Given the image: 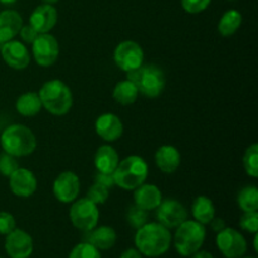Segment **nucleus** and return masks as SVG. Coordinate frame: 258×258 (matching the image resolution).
<instances>
[{
  "label": "nucleus",
  "mask_w": 258,
  "mask_h": 258,
  "mask_svg": "<svg viewBox=\"0 0 258 258\" xmlns=\"http://www.w3.org/2000/svg\"><path fill=\"white\" fill-rule=\"evenodd\" d=\"M95 183H98L110 189L115 185V178H113V174L100 173V171H97V174L95 176Z\"/></svg>",
  "instance_id": "nucleus-37"
},
{
  "label": "nucleus",
  "mask_w": 258,
  "mask_h": 258,
  "mask_svg": "<svg viewBox=\"0 0 258 258\" xmlns=\"http://www.w3.org/2000/svg\"><path fill=\"white\" fill-rule=\"evenodd\" d=\"M68 258H101L100 249L96 248L90 242H82L73 247Z\"/></svg>",
  "instance_id": "nucleus-29"
},
{
  "label": "nucleus",
  "mask_w": 258,
  "mask_h": 258,
  "mask_svg": "<svg viewBox=\"0 0 258 258\" xmlns=\"http://www.w3.org/2000/svg\"><path fill=\"white\" fill-rule=\"evenodd\" d=\"M191 213L197 222L206 226V224L211 223L212 219L216 217V208H214L213 202L208 197L201 196L194 199L193 206H191Z\"/></svg>",
  "instance_id": "nucleus-23"
},
{
  "label": "nucleus",
  "mask_w": 258,
  "mask_h": 258,
  "mask_svg": "<svg viewBox=\"0 0 258 258\" xmlns=\"http://www.w3.org/2000/svg\"><path fill=\"white\" fill-rule=\"evenodd\" d=\"M149 168L141 156L131 155L118 161L117 168L113 171L115 184L125 190H135L138 186L145 183Z\"/></svg>",
  "instance_id": "nucleus-4"
},
{
  "label": "nucleus",
  "mask_w": 258,
  "mask_h": 258,
  "mask_svg": "<svg viewBox=\"0 0 258 258\" xmlns=\"http://www.w3.org/2000/svg\"><path fill=\"white\" fill-rule=\"evenodd\" d=\"M139 91L136 88L135 83L130 80H125L118 82L113 88V100L118 102L120 105H131L138 100Z\"/></svg>",
  "instance_id": "nucleus-25"
},
{
  "label": "nucleus",
  "mask_w": 258,
  "mask_h": 258,
  "mask_svg": "<svg viewBox=\"0 0 258 258\" xmlns=\"http://www.w3.org/2000/svg\"><path fill=\"white\" fill-rule=\"evenodd\" d=\"M238 206L243 212H254L258 209V190L254 185L244 186L238 194Z\"/></svg>",
  "instance_id": "nucleus-27"
},
{
  "label": "nucleus",
  "mask_w": 258,
  "mask_h": 258,
  "mask_svg": "<svg viewBox=\"0 0 258 258\" xmlns=\"http://www.w3.org/2000/svg\"><path fill=\"white\" fill-rule=\"evenodd\" d=\"M70 218L73 226L83 232H90L97 226L100 212L97 206L87 198L76 201L70 209Z\"/></svg>",
  "instance_id": "nucleus-7"
},
{
  "label": "nucleus",
  "mask_w": 258,
  "mask_h": 258,
  "mask_svg": "<svg viewBox=\"0 0 258 258\" xmlns=\"http://www.w3.org/2000/svg\"><path fill=\"white\" fill-rule=\"evenodd\" d=\"M9 186L13 194L20 198H28L37 190V179L28 169L18 168L9 176Z\"/></svg>",
  "instance_id": "nucleus-15"
},
{
  "label": "nucleus",
  "mask_w": 258,
  "mask_h": 258,
  "mask_svg": "<svg viewBox=\"0 0 258 258\" xmlns=\"http://www.w3.org/2000/svg\"><path fill=\"white\" fill-rule=\"evenodd\" d=\"M243 166L246 173L252 178L258 176V145L252 144L243 156Z\"/></svg>",
  "instance_id": "nucleus-28"
},
{
  "label": "nucleus",
  "mask_w": 258,
  "mask_h": 258,
  "mask_svg": "<svg viewBox=\"0 0 258 258\" xmlns=\"http://www.w3.org/2000/svg\"><path fill=\"white\" fill-rule=\"evenodd\" d=\"M241 258H256V257H241Z\"/></svg>",
  "instance_id": "nucleus-43"
},
{
  "label": "nucleus",
  "mask_w": 258,
  "mask_h": 258,
  "mask_svg": "<svg viewBox=\"0 0 258 258\" xmlns=\"http://www.w3.org/2000/svg\"><path fill=\"white\" fill-rule=\"evenodd\" d=\"M127 80L133 81L139 92L149 98H155L160 96L166 83L163 71L158 66L154 64H143L138 70L128 72Z\"/></svg>",
  "instance_id": "nucleus-6"
},
{
  "label": "nucleus",
  "mask_w": 258,
  "mask_h": 258,
  "mask_svg": "<svg viewBox=\"0 0 258 258\" xmlns=\"http://www.w3.org/2000/svg\"><path fill=\"white\" fill-rule=\"evenodd\" d=\"M4 153L15 158L30 155L37 148V139L29 127L20 123L10 125L3 131L0 138Z\"/></svg>",
  "instance_id": "nucleus-2"
},
{
  "label": "nucleus",
  "mask_w": 258,
  "mask_h": 258,
  "mask_svg": "<svg viewBox=\"0 0 258 258\" xmlns=\"http://www.w3.org/2000/svg\"><path fill=\"white\" fill-rule=\"evenodd\" d=\"M108 188L101 185V184L95 183L90 189H88L87 193V199H90L92 203L97 204H103L108 199Z\"/></svg>",
  "instance_id": "nucleus-31"
},
{
  "label": "nucleus",
  "mask_w": 258,
  "mask_h": 258,
  "mask_svg": "<svg viewBox=\"0 0 258 258\" xmlns=\"http://www.w3.org/2000/svg\"><path fill=\"white\" fill-rule=\"evenodd\" d=\"M239 226L243 231L248 232V233L257 234L258 232V213L257 211L254 212H244L243 216L241 217L239 221Z\"/></svg>",
  "instance_id": "nucleus-32"
},
{
  "label": "nucleus",
  "mask_w": 258,
  "mask_h": 258,
  "mask_svg": "<svg viewBox=\"0 0 258 258\" xmlns=\"http://www.w3.org/2000/svg\"><path fill=\"white\" fill-rule=\"evenodd\" d=\"M242 24V14L237 10H228L221 18L218 24V32L223 37H229L239 29Z\"/></svg>",
  "instance_id": "nucleus-26"
},
{
  "label": "nucleus",
  "mask_w": 258,
  "mask_h": 258,
  "mask_svg": "<svg viewBox=\"0 0 258 258\" xmlns=\"http://www.w3.org/2000/svg\"><path fill=\"white\" fill-rule=\"evenodd\" d=\"M80 178L72 171H64L55 178L53 194L60 203H72L80 194Z\"/></svg>",
  "instance_id": "nucleus-12"
},
{
  "label": "nucleus",
  "mask_w": 258,
  "mask_h": 258,
  "mask_svg": "<svg viewBox=\"0 0 258 258\" xmlns=\"http://www.w3.org/2000/svg\"><path fill=\"white\" fill-rule=\"evenodd\" d=\"M5 251L10 258H29L33 253V239L27 232L15 228L7 234Z\"/></svg>",
  "instance_id": "nucleus-13"
},
{
  "label": "nucleus",
  "mask_w": 258,
  "mask_h": 258,
  "mask_svg": "<svg viewBox=\"0 0 258 258\" xmlns=\"http://www.w3.org/2000/svg\"><path fill=\"white\" fill-rule=\"evenodd\" d=\"M18 168H19V165H18V161L15 156L7 153L0 155V174L2 175L10 176Z\"/></svg>",
  "instance_id": "nucleus-33"
},
{
  "label": "nucleus",
  "mask_w": 258,
  "mask_h": 258,
  "mask_svg": "<svg viewBox=\"0 0 258 258\" xmlns=\"http://www.w3.org/2000/svg\"><path fill=\"white\" fill-rule=\"evenodd\" d=\"M118 154L112 146L103 145L95 155V166L100 173L113 174L118 165Z\"/></svg>",
  "instance_id": "nucleus-21"
},
{
  "label": "nucleus",
  "mask_w": 258,
  "mask_h": 258,
  "mask_svg": "<svg viewBox=\"0 0 258 258\" xmlns=\"http://www.w3.org/2000/svg\"><path fill=\"white\" fill-rule=\"evenodd\" d=\"M156 209H158L156 212L158 222L166 228H176L179 224L188 219V212L185 207L180 202L174 199H166L161 202Z\"/></svg>",
  "instance_id": "nucleus-11"
},
{
  "label": "nucleus",
  "mask_w": 258,
  "mask_h": 258,
  "mask_svg": "<svg viewBox=\"0 0 258 258\" xmlns=\"http://www.w3.org/2000/svg\"><path fill=\"white\" fill-rule=\"evenodd\" d=\"M216 243L221 253L226 258H241L247 252V241L234 228H224L218 232Z\"/></svg>",
  "instance_id": "nucleus-9"
},
{
  "label": "nucleus",
  "mask_w": 258,
  "mask_h": 258,
  "mask_svg": "<svg viewBox=\"0 0 258 258\" xmlns=\"http://www.w3.org/2000/svg\"><path fill=\"white\" fill-rule=\"evenodd\" d=\"M211 0H181V5L185 12L190 14H198L208 8Z\"/></svg>",
  "instance_id": "nucleus-34"
},
{
  "label": "nucleus",
  "mask_w": 258,
  "mask_h": 258,
  "mask_svg": "<svg viewBox=\"0 0 258 258\" xmlns=\"http://www.w3.org/2000/svg\"><path fill=\"white\" fill-rule=\"evenodd\" d=\"M191 258H214V257L212 256V253H209V252L198 251L194 254H191Z\"/></svg>",
  "instance_id": "nucleus-40"
},
{
  "label": "nucleus",
  "mask_w": 258,
  "mask_h": 258,
  "mask_svg": "<svg viewBox=\"0 0 258 258\" xmlns=\"http://www.w3.org/2000/svg\"><path fill=\"white\" fill-rule=\"evenodd\" d=\"M0 258H2V257H0Z\"/></svg>",
  "instance_id": "nucleus-44"
},
{
  "label": "nucleus",
  "mask_w": 258,
  "mask_h": 258,
  "mask_svg": "<svg viewBox=\"0 0 258 258\" xmlns=\"http://www.w3.org/2000/svg\"><path fill=\"white\" fill-rule=\"evenodd\" d=\"M38 95L42 101L43 107L52 115H66L70 112L73 105V97L70 87L59 80H50L45 82Z\"/></svg>",
  "instance_id": "nucleus-3"
},
{
  "label": "nucleus",
  "mask_w": 258,
  "mask_h": 258,
  "mask_svg": "<svg viewBox=\"0 0 258 258\" xmlns=\"http://www.w3.org/2000/svg\"><path fill=\"white\" fill-rule=\"evenodd\" d=\"M22 25V17L15 10H4L0 13V44L13 40L15 35L19 34Z\"/></svg>",
  "instance_id": "nucleus-19"
},
{
  "label": "nucleus",
  "mask_w": 258,
  "mask_h": 258,
  "mask_svg": "<svg viewBox=\"0 0 258 258\" xmlns=\"http://www.w3.org/2000/svg\"><path fill=\"white\" fill-rule=\"evenodd\" d=\"M116 239H117V234H116L115 229L112 227L102 226L98 228H93L90 231V236H88V241L91 244L96 247L97 249H110L115 246Z\"/></svg>",
  "instance_id": "nucleus-22"
},
{
  "label": "nucleus",
  "mask_w": 258,
  "mask_h": 258,
  "mask_svg": "<svg viewBox=\"0 0 258 258\" xmlns=\"http://www.w3.org/2000/svg\"><path fill=\"white\" fill-rule=\"evenodd\" d=\"M15 107H17V111L22 116L32 117V116H35L37 113H39L43 105L38 93L27 92L19 96V98L17 100V103H15Z\"/></svg>",
  "instance_id": "nucleus-24"
},
{
  "label": "nucleus",
  "mask_w": 258,
  "mask_h": 258,
  "mask_svg": "<svg viewBox=\"0 0 258 258\" xmlns=\"http://www.w3.org/2000/svg\"><path fill=\"white\" fill-rule=\"evenodd\" d=\"M32 52L37 64L42 67H49L54 64L59 55V44L57 39L49 33L38 34L32 43Z\"/></svg>",
  "instance_id": "nucleus-10"
},
{
  "label": "nucleus",
  "mask_w": 258,
  "mask_h": 258,
  "mask_svg": "<svg viewBox=\"0 0 258 258\" xmlns=\"http://www.w3.org/2000/svg\"><path fill=\"white\" fill-rule=\"evenodd\" d=\"M171 244V234L169 228L163 224L145 223L135 234L136 249L141 254L150 258L160 257L169 251Z\"/></svg>",
  "instance_id": "nucleus-1"
},
{
  "label": "nucleus",
  "mask_w": 258,
  "mask_h": 258,
  "mask_svg": "<svg viewBox=\"0 0 258 258\" xmlns=\"http://www.w3.org/2000/svg\"><path fill=\"white\" fill-rule=\"evenodd\" d=\"M19 34L20 37H22L23 42L28 43V44H32L39 33H38L32 25H22V28H20L19 30Z\"/></svg>",
  "instance_id": "nucleus-36"
},
{
  "label": "nucleus",
  "mask_w": 258,
  "mask_h": 258,
  "mask_svg": "<svg viewBox=\"0 0 258 258\" xmlns=\"http://www.w3.org/2000/svg\"><path fill=\"white\" fill-rule=\"evenodd\" d=\"M96 133L105 141H116L123 133V125L120 117L113 113H103L96 120Z\"/></svg>",
  "instance_id": "nucleus-17"
},
{
  "label": "nucleus",
  "mask_w": 258,
  "mask_h": 258,
  "mask_svg": "<svg viewBox=\"0 0 258 258\" xmlns=\"http://www.w3.org/2000/svg\"><path fill=\"white\" fill-rule=\"evenodd\" d=\"M174 236V247L183 257H190L202 248L206 239V228L197 221H184L176 227Z\"/></svg>",
  "instance_id": "nucleus-5"
},
{
  "label": "nucleus",
  "mask_w": 258,
  "mask_h": 258,
  "mask_svg": "<svg viewBox=\"0 0 258 258\" xmlns=\"http://www.w3.org/2000/svg\"><path fill=\"white\" fill-rule=\"evenodd\" d=\"M42 2L44 3V4H50V5H52V4H54V3H57L58 0H42Z\"/></svg>",
  "instance_id": "nucleus-42"
},
{
  "label": "nucleus",
  "mask_w": 258,
  "mask_h": 258,
  "mask_svg": "<svg viewBox=\"0 0 258 258\" xmlns=\"http://www.w3.org/2000/svg\"><path fill=\"white\" fill-rule=\"evenodd\" d=\"M58 20V13L50 4H43L33 10L29 18V25H32L39 34L49 33L54 28Z\"/></svg>",
  "instance_id": "nucleus-16"
},
{
  "label": "nucleus",
  "mask_w": 258,
  "mask_h": 258,
  "mask_svg": "<svg viewBox=\"0 0 258 258\" xmlns=\"http://www.w3.org/2000/svg\"><path fill=\"white\" fill-rule=\"evenodd\" d=\"M135 206L144 211H153L156 209L163 202V196L159 188L153 184H141L135 189L134 193Z\"/></svg>",
  "instance_id": "nucleus-18"
},
{
  "label": "nucleus",
  "mask_w": 258,
  "mask_h": 258,
  "mask_svg": "<svg viewBox=\"0 0 258 258\" xmlns=\"http://www.w3.org/2000/svg\"><path fill=\"white\" fill-rule=\"evenodd\" d=\"M113 60L123 72L128 73L138 70L144 63V52L140 44L134 40H125L115 48Z\"/></svg>",
  "instance_id": "nucleus-8"
},
{
  "label": "nucleus",
  "mask_w": 258,
  "mask_h": 258,
  "mask_svg": "<svg viewBox=\"0 0 258 258\" xmlns=\"http://www.w3.org/2000/svg\"><path fill=\"white\" fill-rule=\"evenodd\" d=\"M120 258H143L141 257V253L135 248H128L126 251L122 252Z\"/></svg>",
  "instance_id": "nucleus-39"
},
{
  "label": "nucleus",
  "mask_w": 258,
  "mask_h": 258,
  "mask_svg": "<svg viewBox=\"0 0 258 258\" xmlns=\"http://www.w3.org/2000/svg\"><path fill=\"white\" fill-rule=\"evenodd\" d=\"M15 229V218L8 212H0V234H9Z\"/></svg>",
  "instance_id": "nucleus-35"
},
{
  "label": "nucleus",
  "mask_w": 258,
  "mask_h": 258,
  "mask_svg": "<svg viewBox=\"0 0 258 258\" xmlns=\"http://www.w3.org/2000/svg\"><path fill=\"white\" fill-rule=\"evenodd\" d=\"M0 53L4 62L14 70H24L30 62V55L27 47L18 40L3 43Z\"/></svg>",
  "instance_id": "nucleus-14"
},
{
  "label": "nucleus",
  "mask_w": 258,
  "mask_h": 258,
  "mask_svg": "<svg viewBox=\"0 0 258 258\" xmlns=\"http://www.w3.org/2000/svg\"><path fill=\"white\" fill-rule=\"evenodd\" d=\"M155 163L163 173L171 174L180 165V153L171 145H163L155 153Z\"/></svg>",
  "instance_id": "nucleus-20"
},
{
  "label": "nucleus",
  "mask_w": 258,
  "mask_h": 258,
  "mask_svg": "<svg viewBox=\"0 0 258 258\" xmlns=\"http://www.w3.org/2000/svg\"><path fill=\"white\" fill-rule=\"evenodd\" d=\"M126 218H127V222L130 223L131 227L139 229L144 224L148 223V211H144V209L139 208L138 206H134L127 211Z\"/></svg>",
  "instance_id": "nucleus-30"
},
{
  "label": "nucleus",
  "mask_w": 258,
  "mask_h": 258,
  "mask_svg": "<svg viewBox=\"0 0 258 258\" xmlns=\"http://www.w3.org/2000/svg\"><path fill=\"white\" fill-rule=\"evenodd\" d=\"M17 0H0V3L2 4H13V3H15Z\"/></svg>",
  "instance_id": "nucleus-41"
},
{
  "label": "nucleus",
  "mask_w": 258,
  "mask_h": 258,
  "mask_svg": "<svg viewBox=\"0 0 258 258\" xmlns=\"http://www.w3.org/2000/svg\"><path fill=\"white\" fill-rule=\"evenodd\" d=\"M209 224H211L212 229H213L214 232H217V233H218V232H221L222 229L226 228V222H224L222 218H216V217L212 219L211 223Z\"/></svg>",
  "instance_id": "nucleus-38"
}]
</instances>
